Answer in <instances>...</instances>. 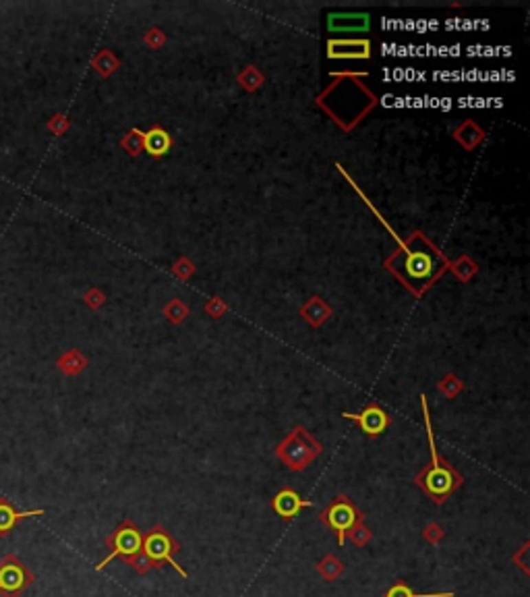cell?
Masks as SVG:
<instances>
[{"label":"cell","mask_w":530,"mask_h":597,"mask_svg":"<svg viewBox=\"0 0 530 597\" xmlns=\"http://www.w3.org/2000/svg\"><path fill=\"white\" fill-rule=\"evenodd\" d=\"M392 237L398 241L400 249L386 259V268L398 276L417 296H423L425 290L450 268L452 261L445 259L421 230L412 232L406 241H400L396 232H392Z\"/></svg>","instance_id":"cell-1"},{"label":"cell","mask_w":530,"mask_h":597,"mask_svg":"<svg viewBox=\"0 0 530 597\" xmlns=\"http://www.w3.org/2000/svg\"><path fill=\"white\" fill-rule=\"evenodd\" d=\"M421 406H423V415H425V429H427V437H429L431 463L415 475V486H419L429 496V500L433 504L441 506L464 484V477L452 467V463L448 459H441L437 453L435 435H433V427H431L429 404H427L425 394H421Z\"/></svg>","instance_id":"cell-2"},{"label":"cell","mask_w":530,"mask_h":597,"mask_svg":"<svg viewBox=\"0 0 530 597\" xmlns=\"http://www.w3.org/2000/svg\"><path fill=\"white\" fill-rule=\"evenodd\" d=\"M323 453V446L315 439L302 425H296L278 446L276 457L290 469V471H305L311 463Z\"/></svg>","instance_id":"cell-3"},{"label":"cell","mask_w":530,"mask_h":597,"mask_svg":"<svg viewBox=\"0 0 530 597\" xmlns=\"http://www.w3.org/2000/svg\"><path fill=\"white\" fill-rule=\"evenodd\" d=\"M319 521L329 529L333 531L335 539L340 545H344L346 541V533L355 527L357 523H363L365 521V514L361 512V508L352 502L348 496L344 494H338L321 512H319Z\"/></svg>","instance_id":"cell-4"},{"label":"cell","mask_w":530,"mask_h":597,"mask_svg":"<svg viewBox=\"0 0 530 597\" xmlns=\"http://www.w3.org/2000/svg\"><path fill=\"white\" fill-rule=\"evenodd\" d=\"M141 550H143L145 556L153 562L155 568H162L164 564H172V566L176 568V572L183 574V578L189 576V572H187L181 564H176V560H174L176 552L181 550V543L166 531V527L153 525V527L143 535V547H141Z\"/></svg>","instance_id":"cell-5"},{"label":"cell","mask_w":530,"mask_h":597,"mask_svg":"<svg viewBox=\"0 0 530 597\" xmlns=\"http://www.w3.org/2000/svg\"><path fill=\"white\" fill-rule=\"evenodd\" d=\"M106 547L110 550L108 556L96 564V570H104L114 558H122V560H129L133 558L135 554L141 552L143 547V533L141 529L131 521V519H124L108 537H106Z\"/></svg>","instance_id":"cell-6"},{"label":"cell","mask_w":530,"mask_h":597,"mask_svg":"<svg viewBox=\"0 0 530 597\" xmlns=\"http://www.w3.org/2000/svg\"><path fill=\"white\" fill-rule=\"evenodd\" d=\"M34 580L36 574L17 554H7L0 560V597H19Z\"/></svg>","instance_id":"cell-7"},{"label":"cell","mask_w":530,"mask_h":597,"mask_svg":"<svg viewBox=\"0 0 530 597\" xmlns=\"http://www.w3.org/2000/svg\"><path fill=\"white\" fill-rule=\"evenodd\" d=\"M344 419H350V421H357L361 431L369 437H375V435H382L390 423H392V417L386 413V409H382L375 400H371L361 413H342Z\"/></svg>","instance_id":"cell-8"},{"label":"cell","mask_w":530,"mask_h":597,"mask_svg":"<svg viewBox=\"0 0 530 597\" xmlns=\"http://www.w3.org/2000/svg\"><path fill=\"white\" fill-rule=\"evenodd\" d=\"M371 42L365 38H348V40H329L327 58L333 61H367L371 58Z\"/></svg>","instance_id":"cell-9"},{"label":"cell","mask_w":530,"mask_h":597,"mask_svg":"<svg viewBox=\"0 0 530 597\" xmlns=\"http://www.w3.org/2000/svg\"><path fill=\"white\" fill-rule=\"evenodd\" d=\"M371 28L369 13H329L327 30L333 34H365Z\"/></svg>","instance_id":"cell-10"},{"label":"cell","mask_w":530,"mask_h":597,"mask_svg":"<svg viewBox=\"0 0 530 597\" xmlns=\"http://www.w3.org/2000/svg\"><path fill=\"white\" fill-rule=\"evenodd\" d=\"M313 504L309 500H302L298 496V492H294L292 488H282L274 498H272V508L278 517L290 521L294 519L302 508H311Z\"/></svg>","instance_id":"cell-11"},{"label":"cell","mask_w":530,"mask_h":597,"mask_svg":"<svg viewBox=\"0 0 530 597\" xmlns=\"http://www.w3.org/2000/svg\"><path fill=\"white\" fill-rule=\"evenodd\" d=\"M44 514V508L34 510H17L7 498H0V537H7L21 521Z\"/></svg>","instance_id":"cell-12"},{"label":"cell","mask_w":530,"mask_h":597,"mask_svg":"<svg viewBox=\"0 0 530 597\" xmlns=\"http://www.w3.org/2000/svg\"><path fill=\"white\" fill-rule=\"evenodd\" d=\"M172 145H174V141H172L170 133L159 124H153L147 133H143V152L155 160L166 156L172 149Z\"/></svg>","instance_id":"cell-13"},{"label":"cell","mask_w":530,"mask_h":597,"mask_svg":"<svg viewBox=\"0 0 530 597\" xmlns=\"http://www.w3.org/2000/svg\"><path fill=\"white\" fill-rule=\"evenodd\" d=\"M300 316H302L313 328H319V326L331 316V307L323 301L321 296H311L309 301L300 307Z\"/></svg>","instance_id":"cell-14"},{"label":"cell","mask_w":530,"mask_h":597,"mask_svg":"<svg viewBox=\"0 0 530 597\" xmlns=\"http://www.w3.org/2000/svg\"><path fill=\"white\" fill-rule=\"evenodd\" d=\"M454 139L464 147V149H476L483 139H485V131L474 122V120H466L462 122L456 131H454Z\"/></svg>","instance_id":"cell-15"},{"label":"cell","mask_w":530,"mask_h":597,"mask_svg":"<svg viewBox=\"0 0 530 597\" xmlns=\"http://www.w3.org/2000/svg\"><path fill=\"white\" fill-rule=\"evenodd\" d=\"M317 572L321 574V578H325V580H338L340 576H342V572H344V564H342V560L338 558V556H333V554H325L321 560H319V564H317Z\"/></svg>","instance_id":"cell-16"},{"label":"cell","mask_w":530,"mask_h":597,"mask_svg":"<svg viewBox=\"0 0 530 597\" xmlns=\"http://www.w3.org/2000/svg\"><path fill=\"white\" fill-rule=\"evenodd\" d=\"M85 365H87V359L79 351H69L67 355L58 359V369L67 376H77L79 371L85 369Z\"/></svg>","instance_id":"cell-17"},{"label":"cell","mask_w":530,"mask_h":597,"mask_svg":"<svg viewBox=\"0 0 530 597\" xmlns=\"http://www.w3.org/2000/svg\"><path fill=\"white\" fill-rule=\"evenodd\" d=\"M386 597H456V593H452V591H448V593H417L404 580H398L386 591Z\"/></svg>","instance_id":"cell-18"},{"label":"cell","mask_w":530,"mask_h":597,"mask_svg":"<svg viewBox=\"0 0 530 597\" xmlns=\"http://www.w3.org/2000/svg\"><path fill=\"white\" fill-rule=\"evenodd\" d=\"M122 147L126 149L129 156H139L143 152V131L141 129H131L124 137H122Z\"/></svg>","instance_id":"cell-19"},{"label":"cell","mask_w":530,"mask_h":597,"mask_svg":"<svg viewBox=\"0 0 530 597\" xmlns=\"http://www.w3.org/2000/svg\"><path fill=\"white\" fill-rule=\"evenodd\" d=\"M346 537L355 543L357 547H365L371 539H373V531H369V527L365 525V521L363 523H357L355 527H352L348 533H346Z\"/></svg>","instance_id":"cell-20"},{"label":"cell","mask_w":530,"mask_h":597,"mask_svg":"<svg viewBox=\"0 0 530 597\" xmlns=\"http://www.w3.org/2000/svg\"><path fill=\"white\" fill-rule=\"evenodd\" d=\"M164 314L172 324H181L189 316V307L181 301V298H172V301L164 307Z\"/></svg>","instance_id":"cell-21"},{"label":"cell","mask_w":530,"mask_h":597,"mask_svg":"<svg viewBox=\"0 0 530 597\" xmlns=\"http://www.w3.org/2000/svg\"><path fill=\"white\" fill-rule=\"evenodd\" d=\"M462 390H464V382H462L456 373H448V376L439 382V392H441L445 398H456Z\"/></svg>","instance_id":"cell-22"},{"label":"cell","mask_w":530,"mask_h":597,"mask_svg":"<svg viewBox=\"0 0 530 597\" xmlns=\"http://www.w3.org/2000/svg\"><path fill=\"white\" fill-rule=\"evenodd\" d=\"M239 83H241L247 91H255V89L261 87L263 75L257 71V67H247V69L239 75Z\"/></svg>","instance_id":"cell-23"},{"label":"cell","mask_w":530,"mask_h":597,"mask_svg":"<svg viewBox=\"0 0 530 597\" xmlns=\"http://www.w3.org/2000/svg\"><path fill=\"white\" fill-rule=\"evenodd\" d=\"M450 268L456 272V276L460 278V280H464V282H468L474 274H476V265H474V261H470V257H460L456 263H450Z\"/></svg>","instance_id":"cell-24"},{"label":"cell","mask_w":530,"mask_h":597,"mask_svg":"<svg viewBox=\"0 0 530 597\" xmlns=\"http://www.w3.org/2000/svg\"><path fill=\"white\" fill-rule=\"evenodd\" d=\"M93 67L104 75V77H108L112 71H116L118 69V58H114V54L110 52V50H104L98 58H96V63H93Z\"/></svg>","instance_id":"cell-25"},{"label":"cell","mask_w":530,"mask_h":597,"mask_svg":"<svg viewBox=\"0 0 530 597\" xmlns=\"http://www.w3.org/2000/svg\"><path fill=\"white\" fill-rule=\"evenodd\" d=\"M124 564H129L135 572H139V574H143V572H149V570H153L155 566H153V562L145 556V552L141 550L139 554H135L133 558H129V560H124Z\"/></svg>","instance_id":"cell-26"},{"label":"cell","mask_w":530,"mask_h":597,"mask_svg":"<svg viewBox=\"0 0 530 597\" xmlns=\"http://www.w3.org/2000/svg\"><path fill=\"white\" fill-rule=\"evenodd\" d=\"M443 535H445L443 527H441L439 523H435V521H431V523L425 527V531H423V537H425V541H427V543H431V545H437V543H441Z\"/></svg>","instance_id":"cell-27"},{"label":"cell","mask_w":530,"mask_h":597,"mask_svg":"<svg viewBox=\"0 0 530 597\" xmlns=\"http://www.w3.org/2000/svg\"><path fill=\"white\" fill-rule=\"evenodd\" d=\"M164 42H166V34H162V30H157V28H151V30L145 34V44H147L149 48H153V50L162 48Z\"/></svg>","instance_id":"cell-28"},{"label":"cell","mask_w":530,"mask_h":597,"mask_svg":"<svg viewBox=\"0 0 530 597\" xmlns=\"http://www.w3.org/2000/svg\"><path fill=\"white\" fill-rule=\"evenodd\" d=\"M206 312L212 316V318H222L226 312H228V307H226V303L222 301V298H210L208 301V305H206Z\"/></svg>","instance_id":"cell-29"},{"label":"cell","mask_w":530,"mask_h":597,"mask_svg":"<svg viewBox=\"0 0 530 597\" xmlns=\"http://www.w3.org/2000/svg\"><path fill=\"white\" fill-rule=\"evenodd\" d=\"M193 272H195V265H193L187 257H183V259H179V261L174 263V274L179 276V278H183V280H187Z\"/></svg>","instance_id":"cell-30"},{"label":"cell","mask_w":530,"mask_h":597,"mask_svg":"<svg viewBox=\"0 0 530 597\" xmlns=\"http://www.w3.org/2000/svg\"><path fill=\"white\" fill-rule=\"evenodd\" d=\"M526 554H528V541H526V543H524V545H522V547H520V550H518V552L511 556V562H514V564H518V566H520V570H522V572L528 576V572H530V570H528V560H526Z\"/></svg>","instance_id":"cell-31"}]
</instances>
